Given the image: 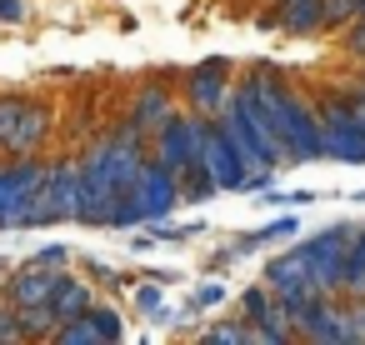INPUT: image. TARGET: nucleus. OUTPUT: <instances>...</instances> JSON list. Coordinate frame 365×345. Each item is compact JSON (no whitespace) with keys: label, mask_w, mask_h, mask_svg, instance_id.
I'll return each mask as SVG.
<instances>
[{"label":"nucleus","mask_w":365,"mask_h":345,"mask_svg":"<svg viewBox=\"0 0 365 345\" xmlns=\"http://www.w3.org/2000/svg\"><path fill=\"white\" fill-rule=\"evenodd\" d=\"M295 235H300V220H295V215H275V220H265V225H255V230L235 235V240H230V250H235V255H255L260 245H275V240H295Z\"/></svg>","instance_id":"16"},{"label":"nucleus","mask_w":365,"mask_h":345,"mask_svg":"<svg viewBox=\"0 0 365 345\" xmlns=\"http://www.w3.org/2000/svg\"><path fill=\"white\" fill-rule=\"evenodd\" d=\"M350 245H355V225H325L315 235H305V250L325 280V290L340 295V280H345V260H350Z\"/></svg>","instance_id":"12"},{"label":"nucleus","mask_w":365,"mask_h":345,"mask_svg":"<svg viewBox=\"0 0 365 345\" xmlns=\"http://www.w3.org/2000/svg\"><path fill=\"white\" fill-rule=\"evenodd\" d=\"M215 120L235 135V145L250 155V165H255V170H280V165H290V155H285V145L275 140V130H270V120H265L260 101H255L245 86L235 91V101H230Z\"/></svg>","instance_id":"5"},{"label":"nucleus","mask_w":365,"mask_h":345,"mask_svg":"<svg viewBox=\"0 0 365 345\" xmlns=\"http://www.w3.org/2000/svg\"><path fill=\"white\" fill-rule=\"evenodd\" d=\"M275 31L280 36H320L325 0H275Z\"/></svg>","instance_id":"14"},{"label":"nucleus","mask_w":365,"mask_h":345,"mask_svg":"<svg viewBox=\"0 0 365 345\" xmlns=\"http://www.w3.org/2000/svg\"><path fill=\"white\" fill-rule=\"evenodd\" d=\"M235 91H240V81H235V66H230L225 56H205V61H195L190 71H180V96H185V105L200 110V115H220V110L235 101Z\"/></svg>","instance_id":"7"},{"label":"nucleus","mask_w":365,"mask_h":345,"mask_svg":"<svg viewBox=\"0 0 365 345\" xmlns=\"http://www.w3.org/2000/svg\"><path fill=\"white\" fill-rule=\"evenodd\" d=\"M180 195H185V205H200V200L220 195V185H215V175L205 170V160H195V165L180 170Z\"/></svg>","instance_id":"17"},{"label":"nucleus","mask_w":365,"mask_h":345,"mask_svg":"<svg viewBox=\"0 0 365 345\" xmlns=\"http://www.w3.org/2000/svg\"><path fill=\"white\" fill-rule=\"evenodd\" d=\"M81 165H86V190H91V205H86L81 225L110 230L115 205L130 195V185H135L140 170L150 165V135H145L140 125L120 120L110 135H101V140L81 155Z\"/></svg>","instance_id":"1"},{"label":"nucleus","mask_w":365,"mask_h":345,"mask_svg":"<svg viewBox=\"0 0 365 345\" xmlns=\"http://www.w3.org/2000/svg\"><path fill=\"white\" fill-rule=\"evenodd\" d=\"M91 325H96L101 345H115V340H125V320H120V310H115V305H96V310H91Z\"/></svg>","instance_id":"22"},{"label":"nucleus","mask_w":365,"mask_h":345,"mask_svg":"<svg viewBox=\"0 0 365 345\" xmlns=\"http://www.w3.org/2000/svg\"><path fill=\"white\" fill-rule=\"evenodd\" d=\"M195 340H200V345H250V340H255V325L240 315V320H225V325H205V330H195Z\"/></svg>","instance_id":"18"},{"label":"nucleus","mask_w":365,"mask_h":345,"mask_svg":"<svg viewBox=\"0 0 365 345\" xmlns=\"http://www.w3.org/2000/svg\"><path fill=\"white\" fill-rule=\"evenodd\" d=\"M51 135H56V110L41 96L0 91V155H11V160L46 155Z\"/></svg>","instance_id":"3"},{"label":"nucleus","mask_w":365,"mask_h":345,"mask_svg":"<svg viewBox=\"0 0 365 345\" xmlns=\"http://www.w3.org/2000/svg\"><path fill=\"white\" fill-rule=\"evenodd\" d=\"M345 56H355V61H365V16L345 26Z\"/></svg>","instance_id":"27"},{"label":"nucleus","mask_w":365,"mask_h":345,"mask_svg":"<svg viewBox=\"0 0 365 345\" xmlns=\"http://www.w3.org/2000/svg\"><path fill=\"white\" fill-rule=\"evenodd\" d=\"M16 340H26V330H21V310L0 295V345H16Z\"/></svg>","instance_id":"24"},{"label":"nucleus","mask_w":365,"mask_h":345,"mask_svg":"<svg viewBox=\"0 0 365 345\" xmlns=\"http://www.w3.org/2000/svg\"><path fill=\"white\" fill-rule=\"evenodd\" d=\"M345 96H350V105H355V115L365 120V86H355V91H345Z\"/></svg>","instance_id":"30"},{"label":"nucleus","mask_w":365,"mask_h":345,"mask_svg":"<svg viewBox=\"0 0 365 345\" xmlns=\"http://www.w3.org/2000/svg\"><path fill=\"white\" fill-rule=\"evenodd\" d=\"M200 160H205V170L215 175V185L220 190H245V180H250V155L235 145V135L215 120L210 125V135H205V150H200Z\"/></svg>","instance_id":"10"},{"label":"nucleus","mask_w":365,"mask_h":345,"mask_svg":"<svg viewBox=\"0 0 365 345\" xmlns=\"http://www.w3.org/2000/svg\"><path fill=\"white\" fill-rule=\"evenodd\" d=\"M51 305H56L61 325H66V320L91 315V310L101 305V300H96V280H91L86 270H81V275H76V270H66V280H61V290H56V300H51Z\"/></svg>","instance_id":"15"},{"label":"nucleus","mask_w":365,"mask_h":345,"mask_svg":"<svg viewBox=\"0 0 365 345\" xmlns=\"http://www.w3.org/2000/svg\"><path fill=\"white\" fill-rule=\"evenodd\" d=\"M260 205H315V195L310 190H265Z\"/></svg>","instance_id":"26"},{"label":"nucleus","mask_w":365,"mask_h":345,"mask_svg":"<svg viewBox=\"0 0 365 345\" xmlns=\"http://www.w3.org/2000/svg\"><path fill=\"white\" fill-rule=\"evenodd\" d=\"M61 280H66V270H51V265L26 260V265H16L6 280H0V295H6L16 310H31V305H51L56 290H61Z\"/></svg>","instance_id":"11"},{"label":"nucleus","mask_w":365,"mask_h":345,"mask_svg":"<svg viewBox=\"0 0 365 345\" xmlns=\"http://www.w3.org/2000/svg\"><path fill=\"white\" fill-rule=\"evenodd\" d=\"M26 21V0H0V26H21Z\"/></svg>","instance_id":"29"},{"label":"nucleus","mask_w":365,"mask_h":345,"mask_svg":"<svg viewBox=\"0 0 365 345\" xmlns=\"http://www.w3.org/2000/svg\"><path fill=\"white\" fill-rule=\"evenodd\" d=\"M81 270H86L91 280H106L110 290H120V285H125V280H120V275H115V270H110L106 260H81Z\"/></svg>","instance_id":"28"},{"label":"nucleus","mask_w":365,"mask_h":345,"mask_svg":"<svg viewBox=\"0 0 365 345\" xmlns=\"http://www.w3.org/2000/svg\"><path fill=\"white\" fill-rule=\"evenodd\" d=\"M91 205V190H86V165L81 155H61L51 160V175L36 195V210H31V230H46V225H61V220H81Z\"/></svg>","instance_id":"6"},{"label":"nucleus","mask_w":365,"mask_h":345,"mask_svg":"<svg viewBox=\"0 0 365 345\" xmlns=\"http://www.w3.org/2000/svg\"><path fill=\"white\" fill-rule=\"evenodd\" d=\"M71 255H76L71 245H61V240H51V245H41V250H36L31 260H36V265H51V270H66V265H71Z\"/></svg>","instance_id":"25"},{"label":"nucleus","mask_w":365,"mask_h":345,"mask_svg":"<svg viewBox=\"0 0 365 345\" xmlns=\"http://www.w3.org/2000/svg\"><path fill=\"white\" fill-rule=\"evenodd\" d=\"M225 295H230V285H225V280H200V285L190 290V300H185V310H180V315H205V310L225 305Z\"/></svg>","instance_id":"20"},{"label":"nucleus","mask_w":365,"mask_h":345,"mask_svg":"<svg viewBox=\"0 0 365 345\" xmlns=\"http://www.w3.org/2000/svg\"><path fill=\"white\" fill-rule=\"evenodd\" d=\"M265 280H270V290H275L285 305H300V300H310V295H320V290H325V280H320V270H315V260H310L305 240H300V245H285L280 255H270Z\"/></svg>","instance_id":"9"},{"label":"nucleus","mask_w":365,"mask_h":345,"mask_svg":"<svg viewBox=\"0 0 365 345\" xmlns=\"http://www.w3.org/2000/svg\"><path fill=\"white\" fill-rule=\"evenodd\" d=\"M180 101H185V96H180V86H155V81H150V86H140V91H135V101H130L125 120H130V125H140L145 135H155L170 115H180Z\"/></svg>","instance_id":"13"},{"label":"nucleus","mask_w":365,"mask_h":345,"mask_svg":"<svg viewBox=\"0 0 365 345\" xmlns=\"http://www.w3.org/2000/svg\"><path fill=\"white\" fill-rule=\"evenodd\" d=\"M175 205H185V195H180V175H175V170H165V165L150 155V165L140 170V180L130 185V195L115 205L110 230H140V225L170 220V215H175Z\"/></svg>","instance_id":"4"},{"label":"nucleus","mask_w":365,"mask_h":345,"mask_svg":"<svg viewBox=\"0 0 365 345\" xmlns=\"http://www.w3.org/2000/svg\"><path fill=\"white\" fill-rule=\"evenodd\" d=\"M240 86L260 101V110H265L275 140L285 145L290 165L325 160V130H320V105H315V101H305V96H300L275 66H265V61L250 66V71L240 76Z\"/></svg>","instance_id":"2"},{"label":"nucleus","mask_w":365,"mask_h":345,"mask_svg":"<svg viewBox=\"0 0 365 345\" xmlns=\"http://www.w3.org/2000/svg\"><path fill=\"white\" fill-rule=\"evenodd\" d=\"M135 310H140L145 320H155V315L165 310V280H160V275H150V280L135 285Z\"/></svg>","instance_id":"21"},{"label":"nucleus","mask_w":365,"mask_h":345,"mask_svg":"<svg viewBox=\"0 0 365 345\" xmlns=\"http://www.w3.org/2000/svg\"><path fill=\"white\" fill-rule=\"evenodd\" d=\"M320 130H325V160L340 165H365V120L355 115L350 96H320Z\"/></svg>","instance_id":"8"},{"label":"nucleus","mask_w":365,"mask_h":345,"mask_svg":"<svg viewBox=\"0 0 365 345\" xmlns=\"http://www.w3.org/2000/svg\"><path fill=\"white\" fill-rule=\"evenodd\" d=\"M365 16V0H325V31H345Z\"/></svg>","instance_id":"23"},{"label":"nucleus","mask_w":365,"mask_h":345,"mask_svg":"<svg viewBox=\"0 0 365 345\" xmlns=\"http://www.w3.org/2000/svg\"><path fill=\"white\" fill-rule=\"evenodd\" d=\"M275 300H280V295L270 290V280H260V285H245L235 305H240V315H245L250 325H260V320H265V315L275 310Z\"/></svg>","instance_id":"19"}]
</instances>
